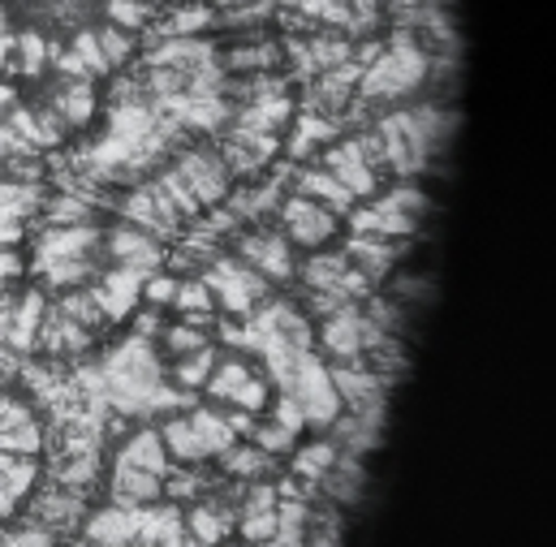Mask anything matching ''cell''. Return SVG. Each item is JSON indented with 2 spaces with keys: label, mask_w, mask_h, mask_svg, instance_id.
<instances>
[{
  "label": "cell",
  "mask_w": 556,
  "mask_h": 547,
  "mask_svg": "<svg viewBox=\"0 0 556 547\" xmlns=\"http://www.w3.org/2000/svg\"><path fill=\"white\" fill-rule=\"evenodd\" d=\"M427 74H431V56L418 48L410 30H397V35L384 43V52L363 69V78H358V100H367V104L402 100V96H410L415 87L427 82Z\"/></svg>",
  "instance_id": "6da1fadb"
},
{
  "label": "cell",
  "mask_w": 556,
  "mask_h": 547,
  "mask_svg": "<svg viewBox=\"0 0 556 547\" xmlns=\"http://www.w3.org/2000/svg\"><path fill=\"white\" fill-rule=\"evenodd\" d=\"M199 276H203V284L212 289L216 306L229 310V315H242V319H247L260 302L273 297V280H264L255 268H247L238 255H216Z\"/></svg>",
  "instance_id": "7a4b0ae2"
},
{
  "label": "cell",
  "mask_w": 556,
  "mask_h": 547,
  "mask_svg": "<svg viewBox=\"0 0 556 547\" xmlns=\"http://www.w3.org/2000/svg\"><path fill=\"white\" fill-rule=\"evenodd\" d=\"M173 173L186 181V190L199 199V207H216V203L229 199L233 173L225 168V160H220L216 147H181Z\"/></svg>",
  "instance_id": "3957f363"
},
{
  "label": "cell",
  "mask_w": 556,
  "mask_h": 547,
  "mask_svg": "<svg viewBox=\"0 0 556 547\" xmlns=\"http://www.w3.org/2000/svg\"><path fill=\"white\" fill-rule=\"evenodd\" d=\"M280 225H285V242L289 246H306V251L328 246L337 238V229H341L337 212H328L324 203L302 199V194L280 199Z\"/></svg>",
  "instance_id": "277c9868"
},
{
  "label": "cell",
  "mask_w": 556,
  "mask_h": 547,
  "mask_svg": "<svg viewBox=\"0 0 556 547\" xmlns=\"http://www.w3.org/2000/svg\"><path fill=\"white\" fill-rule=\"evenodd\" d=\"M48 259H104V229L96 220L87 225H48L39 238H35V264H48Z\"/></svg>",
  "instance_id": "5b68a950"
},
{
  "label": "cell",
  "mask_w": 556,
  "mask_h": 547,
  "mask_svg": "<svg viewBox=\"0 0 556 547\" xmlns=\"http://www.w3.org/2000/svg\"><path fill=\"white\" fill-rule=\"evenodd\" d=\"M225 168L233 177H255L260 168H268L280 151V135H268V130H238L229 126V138L216 147Z\"/></svg>",
  "instance_id": "8992f818"
},
{
  "label": "cell",
  "mask_w": 556,
  "mask_h": 547,
  "mask_svg": "<svg viewBox=\"0 0 556 547\" xmlns=\"http://www.w3.org/2000/svg\"><path fill=\"white\" fill-rule=\"evenodd\" d=\"M238 259L247 268L264 276V280H293L298 276V264H293V246L285 242V233H273V229H260V233H247L238 242Z\"/></svg>",
  "instance_id": "52a82bcc"
},
{
  "label": "cell",
  "mask_w": 556,
  "mask_h": 547,
  "mask_svg": "<svg viewBox=\"0 0 556 547\" xmlns=\"http://www.w3.org/2000/svg\"><path fill=\"white\" fill-rule=\"evenodd\" d=\"M363 306L358 302H345L341 310L324 315V328H319V341H324V354L332 362H350V358H363Z\"/></svg>",
  "instance_id": "ba28073f"
},
{
  "label": "cell",
  "mask_w": 556,
  "mask_h": 547,
  "mask_svg": "<svg viewBox=\"0 0 556 547\" xmlns=\"http://www.w3.org/2000/svg\"><path fill=\"white\" fill-rule=\"evenodd\" d=\"M39 526H48L52 535H65L83 522V492H70L61 483H48V487H35L30 492V513Z\"/></svg>",
  "instance_id": "9c48e42d"
},
{
  "label": "cell",
  "mask_w": 556,
  "mask_h": 547,
  "mask_svg": "<svg viewBox=\"0 0 556 547\" xmlns=\"http://www.w3.org/2000/svg\"><path fill=\"white\" fill-rule=\"evenodd\" d=\"M324 168H328V173H332V177H337L354 199H371V194H376V186H380V173L363 164V155H358V142H354V138H345V142L328 147V151H324Z\"/></svg>",
  "instance_id": "30bf717a"
},
{
  "label": "cell",
  "mask_w": 556,
  "mask_h": 547,
  "mask_svg": "<svg viewBox=\"0 0 556 547\" xmlns=\"http://www.w3.org/2000/svg\"><path fill=\"white\" fill-rule=\"evenodd\" d=\"M104 255H109L113 264H130V268H142V272H155V268L164 264L160 238L142 233L135 225H122V229L104 233Z\"/></svg>",
  "instance_id": "8fae6325"
},
{
  "label": "cell",
  "mask_w": 556,
  "mask_h": 547,
  "mask_svg": "<svg viewBox=\"0 0 556 547\" xmlns=\"http://www.w3.org/2000/svg\"><path fill=\"white\" fill-rule=\"evenodd\" d=\"M406 246H402V238H380V233H354L350 238V246H345V259H350V268L354 272H363L371 284L376 280H384L389 268L397 264V255H402Z\"/></svg>",
  "instance_id": "7c38bea8"
},
{
  "label": "cell",
  "mask_w": 556,
  "mask_h": 547,
  "mask_svg": "<svg viewBox=\"0 0 556 547\" xmlns=\"http://www.w3.org/2000/svg\"><path fill=\"white\" fill-rule=\"evenodd\" d=\"M160 496H164V479H160V474L117 461L113 487H109V500H113L117 509H147V505H160Z\"/></svg>",
  "instance_id": "4fadbf2b"
},
{
  "label": "cell",
  "mask_w": 556,
  "mask_h": 547,
  "mask_svg": "<svg viewBox=\"0 0 556 547\" xmlns=\"http://www.w3.org/2000/svg\"><path fill=\"white\" fill-rule=\"evenodd\" d=\"M39 345H43L48 354H56V358H65V354H87V349L96 345V332L83 328V323H74L65 310L48 306V310H43V323H39Z\"/></svg>",
  "instance_id": "5bb4252c"
},
{
  "label": "cell",
  "mask_w": 556,
  "mask_h": 547,
  "mask_svg": "<svg viewBox=\"0 0 556 547\" xmlns=\"http://www.w3.org/2000/svg\"><path fill=\"white\" fill-rule=\"evenodd\" d=\"M345 272H350L345 251H311V255H306V264L298 268V276H302V284H306V289L350 297V293H345ZM350 302H354V297H350Z\"/></svg>",
  "instance_id": "9a60e30c"
},
{
  "label": "cell",
  "mask_w": 556,
  "mask_h": 547,
  "mask_svg": "<svg viewBox=\"0 0 556 547\" xmlns=\"http://www.w3.org/2000/svg\"><path fill=\"white\" fill-rule=\"evenodd\" d=\"M43 310H48L43 293H35V289H30L26 297H17V306H13V315H9V328H4V341H9V349H13V354H30V349L39 345Z\"/></svg>",
  "instance_id": "2e32d148"
},
{
  "label": "cell",
  "mask_w": 556,
  "mask_h": 547,
  "mask_svg": "<svg viewBox=\"0 0 556 547\" xmlns=\"http://www.w3.org/2000/svg\"><path fill=\"white\" fill-rule=\"evenodd\" d=\"M363 483H367L363 457L341 453V448H337L332 466H328V470H324V479H319V487L328 492V500H332V505H354V500L363 496Z\"/></svg>",
  "instance_id": "e0dca14e"
},
{
  "label": "cell",
  "mask_w": 556,
  "mask_h": 547,
  "mask_svg": "<svg viewBox=\"0 0 556 547\" xmlns=\"http://www.w3.org/2000/svg\"><path fill=\"white\" fill-rule=\"evenodd\" d=\"M216 48L207 39H194V35H173V39H155L151 52H147V69L151 65H164V69H190L199 61H212Z\"/></svg>",
  "instance_id": "ac0fdd59"
},
{
  "label": "cell",
  "mask_w": 556,
  "mask_h": 547,
  "mask_svg": "<svg viewBox=\"0 0 556 547\" xmlns=\"http://www.w3.org/2000/svg\"><path fill=\"white\" fill-rule=\"evenodd\" d=\"M289 117H293V104H289V96L280 91V96H264V100L238 104L229 126H238V130H268V135H280V130L289 126Z\"/></svg>",
  "instance_id": "d6986e66"
},
{
  "label": "cell",
  "mask_w": 556,
  "mask_h": 547,
  "mask_svg": "<svg viewBox=\"0 0 556 547\" xmlns=\"http://www.w3.org/2000/svg\"><path fill=\"white\" fill-rule=\"evenodd\" d=\"M155 431H160V440H164L173 466H199V461H207V448H203V440H199L190 414H173V418H168L164 427H155Z\"/></svg>",
  "instance_id": "ffe728a7"
},
{
  "label": "cell",
  "mask_w": 556,
  "mask_h": 547,
  "mask_svg": "<svg viewBox=\"0 0 556 547\" xmlns=\"http://www.w3.org/2000/svg\"><path fill=\"white\" fill-rule=\"evenodd\" d=\"M122 216H126V225H135L142 233H151V238H173L181 225L177 220H168L160 207H155V199H151V190L147 186H135L126 199H122Z\"/></svg>",
  "instance_id": "44dd1931"
},
{
  "label": "cell",
  "mask_w": 556,
  "mask_h": 547,
  "mask_svg": "<svg viewBox=\"0 0 556 547\" xmlns=\"http://www.w3.org/2000/svg\"><path fill=\"white\" fill-rule=\"evenodd\" d=\"M293 186H298V194L302 199H315V203H324L328 212H350L358 199L328 173V168H302L298 177H293Z\"/></svg>",
  "instance_id": "7402d4cb"
},
{
  "label": "cell",
  "mask_w": 556,
  "mask_h": 547,
  "mask_svg": "<svg viewBox=\"0 0 556 547\" xmlns=\"http://www.w3.org/2000/svg\"><path fill=\"white\" fill-rule=\"evenodd\" d=\"M117 461L122 466H139V470H151V474H168V448H164V440H160V431L155 427H142L135 431L126 444H122V453H117Z\"/></svg>",
  "instance_id": "603a6c76"
},
{
  "label": "cell",
  "mask_w": 556,
  "mask_h": 547,
  "mask_svg": "<svg viewBox=\"0 0 556 547\" xmlns=\"http://www.w3.org/2000/svg\"><path fill=\"white\" fill-rule=\"evenodd\" d=\"M70 130H78V126H87L91 117H96V87H91V78H78V82H61V91L52 96V104H48Z\"/></svg>",
  "instance_id": "cb8c5ba5"
},
{
  "label": "cell",
  "mask_w": 556,
  "mask_h": 547,
  "mask_svg": "<svg viewBox=\"0 0 556 547\" xmlns=\"http://www.w3.org/2000/svg\"><path fill=\"white\" fill-rule=\"evenodd\" d=\"M280 43L273 39H251V43H242V48H229L225 56H220V69L225 74H273L280 65Z\"/></svg>",
  "instance_id": "d4e9b609"
},
{
  "label": "cell",
  "mask_w": 556,
  "mask_h": 547,
  "mask_svg": "<svg viewBox=\"0 0 556 547\" xmlns=\"http://www.w3.org/2000/svg\"><path fill=\"white\" fill-rule=\"evenodd\" d=\"M220 466L238 483H260V479H273L277 457H268L260 444H233L229 453H220Z\"/></svg>",
  "instance_id": "484cf974"
},
{
  "label": "cell",
  "mask_w": 556,
  "mask_h": 547,
  "mask_svg": "<svg viewBox=\"0 0 556 547\" xmlns=\"http://www.w3.org/2000/svg\"><path fill=\"white\" fill-rule=\"evenodd\" d=\"M56 310H65L74 323H83V328H91L96 336L109 328V315H104V306H100V297H96V289H65L61 293V302H56Z\"/></svg>",
  "instance_id": "4316f807"
},
{
  "label": "cell",
  "mask_w": 556,
  "mask_h": 547,
  "mask_svg": "<svg viewBox=\"0 0 556 547\" xmlns=\"http://www.w3.org/2000/svg\"><path fill=\"white\" fill-rule=\"evenodd\" d=\"M251 376H255V371L247 367V358L229 354V358H216V367H212V376H207V384H203V389H207V397H212V402H225V406H229V402H233V393H238Z\"/></svg>",
  "instance_id": "83f0119b"
},
{
  "label": "cell",
  "mask_w": 556,
  "mask_h": 547,
  "mask_svg": "<svg viewBox=\"0 0 556 547\" xmlns=\"http://www.w3.org/2000/svg\"><path fill=\"white\" fill-rule=\"evenodd\" d=\"M35 272L43 276V284L48 289H78V284H87V280H96L100 276V264L96 259H48V264H35Z\"/></svg>",
  "instance_id": "f1b7e54d"
},
{
  "label": "cell",
  "mask_w": 556,
  "mask_h": 547,
  "mask_svg": "<svg viewBox=\"0 0 556 547\" xmlns=\"http://www.w3.org/2000/svg\"><path fill=\"white\" fill-rule=\"evenodd\" d=\"M216 358H220V354H216L212 345L181 354V358H177V367H173V380H177V389H181V393H199V389L207 384V376H212Z\"/></svg>",
  "instance_id": "f546056e"
},
{
  "label": "cell",
  "mask_w": 556,
  "mask_h": 547,
  "mask_svg": "<svg viewBox=\"0 0 556 547\" xmlns=\"http://www.w3.org/2000/svg\"><path fill=\"white\" fill-rule=\"evenodd\" d=\"M190 422H194V431H199L207 457H220V453H229V448L238 444V435L229 431V422L220 418V410H190Z\"/></svg>",
  "instance_id": "4dcf8cb0"
},
{
  "label": "cell",
  "mask_w": 556,
  "mask_h": 547,
  "mask_svg": "<svg viewBox=\"0 0 556 547\" xmlns=\"http://www.w3.org/2000/svg\"><path fill=\"white\" fill-rule=\"evenodd\" d=\"M212 22H216V4L194 0V4H181V9H173V13L164 17L160 39H173V35H199V30L212 26Z\"/></svg>",
  "instance_id": "1f68e13d"
},
{
  "label": "cell",
  "mask_w": 556,
  "mask_h": 547,
  "mask_svg": "<svg viewBox=\"0 0 556 547\" xmlns=\"http://www.w3.org/2000/svg\"><path fill=\"white\" fill-rule=\"evenodd\" d=\"M306 52H311L315 69L324 74V69H337V65H345V61L354 56V39L324 30V35H315V39H306Z\"/></svg>",
  "instance_id": "d6a6232c"
},
{
  "label": "cell",
  "mask_w": 556,
  "mask_h": 547,
  "mask_svg": "<svg viewBox=\"0 0 556 547\" xmlns=\"http://www.w3.org/2000/svg\"><path fill=\"white\" fill-rule=\"evenodd\" d=\"M43 220H48V225H87V220H96V203L65 190L61 199L43 203Z\"/></svg>",
  "instance_id": "836d02e7"
},
{
  "label": "cell",
  "mask_w": 556,
  "mask_h": 547,
  "mask_svg": "<svg viewBox=\"0 0 556 547\" xmlns=\"http://www.w3.org/2000/svg\"><path fill=\"white\" fill-rule=\"evenodd\" d=\"M160 345H164L173 358H181V354L203 349V345H212V341H207V328H194V323H168V328H160Z\"/></svg>",
  "instance_id": "e575fe53"
},
{
  "label": "cell",
  "mask_w": 556,
  "mask_h": 547,
  "mask_svg": "<svg viewBox=\"0 0 556 547\" xmlns=\"http://www.w3.org/2000/svg\"><path fill=\"white\" fill-rule=\"evenodd\" d=\"M332 457H337V444L319 440V444H311V448H302V453L293 457V474H298V479H306V483H319V479H324V470L332 466Z\"/></svg>",
  "instance_id": "d590c367"
},
{
  "label": "cell",
  "mask_w": 556,
  "mask_h": 547,
  "mask_svg": "<svg viewBox=\"0 0 556 547\" xmlns=\"http://www.w3.org/2000/svg\"><path fill=\"white\" fill-rule=\"evenodd\" d=\"M61 535H52L48 526H39L35 518H22L17 526H4L0 531V547H56Z\"/></svg>",
  "instance_id": "8d00e7d4"
},
{
  "label": "cell",
  "mask_w": 556,
  "mask_h": 547,
  "mask_svg": "<svg viewBox=\"0 0 556 547\" xmlns=\"http://www.w3.org/2000/svg\"><path fill=\"white\" fill-rule=\"evenodd\" d=\"M96 39H100V52H104V61H109V69H117V65H126L130 56H135V35L130 30H122V26H100L96 30Z\"/></svg>",
  "instance_id": "74e56055"
},
{
  "label": "cell",
  "mask_w": 556,
  "mask_h": 547,
  "mask_svg": "<svg viewBox=\"0 0 556 547\" xmlns=\"http://www.w3.org/2000/svg\"><path fill=\"white\" fill-rule=\"evenodd\" d=\"M13 48H17V69H22L26 78H39L43 65H48V39L35 35V30H26V35L13 39Z\"/></svg>",
  "instance_id": "f35d334b"
},
{
  "label": "cell",
  "mask_w": 556,
  "mask_h": 547,
  "mask_svg": "<svg viewBox=\"0 0 556 547\" xmlns=\"http://www.w3.org/2000/svg\"><path fill=\"white\" fill-rule=\"evenodd\" d=\"M104 13H109V22H113V26H122V30H130V35H135V30H142V26L151 22V13H155V9H151L147 0H109V4H104Z\"/></svg>",
  "instance_id": "ab89813d"
},
{
  "label": "cell",
  "mask_w": 556,
  "mask_h": 547,
  "mask_svg": "<svg viewBox=\"0 0 556 547\" xmlns=\"http://www.w3.org/2000/svg\"><path fill=\"white\" fill-rule=\"evenodd\" d=\"M35 113V147L39 151H52V147H61L65 142V135H70V126L43 104V109H30Z\"/></svg>",
  "instance_id": "60d3db41"
},
{
  "label": "cell",
  "mask_w": 556,
  "mask_h": 547,
  "mask_svg": "<svg viewBox=\"0 0 556 547\" xmlns=\"http://www.w3.org/2000/svg\"><path fill=\"white\" fill-rule=\"evenodd\" d=\"M293 440H298V435H293V431H285L280 422H273V418H268V422H255V431H251V444H260L268 457L289 453V448H293Z\"/></svg>",
  "instance_id": "b9f144b4"
},
{
  "label": "cell",
  "mask_w": 556,
  "mask_h": 547,
  "mask_svg": "<svg viewBox=\"0 0 556 547\" xmlns=\"http://www.w3.org/2000/svg\"><path fill=\"white\" fill-rule=\"evenodd\" d=\"M268 402H273V384H268L264 376H251V380H247V384L233 393V402H229V406H233V410L260 414Z\"/></svg>",
  "instance_id": "7bdbcfd3"
},
{
  "label": "cell",
  "mask_w": 556,
  "mask_h": 547,
  "mask_svg": "<svg viewBox=\"0 0 556 547\" xmlns=\"http://www.w3.org/2000/svg\"><path fill=\"white\" fill-rule=\"evenodd\" d=\"M74 56L87 65V74H91V78H96V74H113V69H109V61H104V52H100L96 30H78V39H74Z\"/></svg>",
  "instance_id": "ee69618b"
},
{
  "label": "cell",
  "mask_w": 556,
  "mask_h": 547,
  "mask_svg": "<svg viewBox=\"0 0 556 547\" xmlns=\"http://www.w3.org/2000/svg\"><path fill=\"white\" fill-rule=\"evenodd\" d=\"M332 135H337V126H332V122H324V117H311V113H306V122L298 126V135H293V147H289V151H293V155H306L319 138H332Z\"/></svg>",
  "instance_id": "f6af8a7d"
},
{
  "label": "cell",
  "mask_w": 556,
  "mask_h": 547,
  "mask_svg": "<svg viewBox=\"0 0 556 547\" xmlns=\"http://www.w3.org/2000/svg\"><path fill=\"white\" fill-rule=\"evenodd\" d=\"M273 422H280L285 431H306V414H302V402L293 393H280L277 397V410H273Z\"/></svg>",
  "instance_id": "bcb514c9"
},
{
  "label": "cell",
  "mask_w": 556,
  "mask_h": 547,
  "mask_svg": "<svg viewBox=\"0 0 556 547\" xmlns=\"http://www.w3.org/2000/svg\"><path fill=\"white\" fill-rule=\"evenodd\" d=\"M173 293H177V276L151 272L147 280H142V297H147L151 306H164V302H173Z\"/></svg>",
  "instance_id": "7dc6e473"
},
{
  "label": "cell",
  "mask_w": 556,
  "mask_h": 547,
  "mask_svg": "<svg viewBox=\"0 0 556 547\" xmlns=\"http://www.w3.org/2000/svg\"><path fill=\"white\" fill-rule=\"evenodd\" d=\"M13 276H22V259H17L13 246H4V251H0V289H4Z\"/></svg>",
  "instance_id": "c3c4849f"
},
{
  "label": "cell",
  "mask_w": 556,
  "mask_h": 547,
  "mask_svg": "<svg viewBox=\"0 0 556 547\" xmlns=\"http://www.w3.org/2000/svg\"><path fill=\"white\" fill-rule=\"evenodd\" d=\"M13 306H17V297L0 289V341H4V328H9V315H13Z\"/></svg>",
  "instance_id": "681fc988"
},
{
  "label": "cell",
  "mask_w": 556,
  "mask_h": 547,
  "mask_svg": "<svg viewBox=\"0 0 556 547\" xmlns=\"http://www.w3.org/2000/svg\"><path fill=\"white\" fill-rule=\"evenodd\" d=\"M9 52H13V39L0 35V69H9Z\"/></svg>",
  "instance_id": "f907efd6"
},
{
  "label": "cell",
  "mask_w": 556,
  "mask_h": 547,
  "mask_svg": "<svg viewBox=\"0 0 556 547\" xmlns=\"http://www.w3.org/2000/svg\"><path fill=\"white\" fill-rule=\"evenodd\" d=\"M216 4H220V9H225V13H233V9H242V4H247V0H216Z\"/></svg>",
  "instance_id": "816d5d0a"
},
{
  "label": "cell",
  "mask_w": 556,
  "mask_h": 547,
  "mask_svg": "<svg viewBox=\"0 0 556 547\" xmlns=\"http://www.w3.org/2000/svg\"><path fill=\"white\" fill-rule=\"evenodd\" d=\"M0 35H9V13H4V4H0Z\"/></svg>",
  "instance_id": "f5cc1de1"
},
{
  "label": "cell",
  "mask_w": 556,
  "mask_h": 547,
  "mask_svg": "<svg viewBox=\"0 0 556 547\" xmlns=\"http://www.w3.org/2000/svg\"><path fill=\"white\" fill-rule=\"evenodd\" d=\"M273 4H289V9H293V4H298V0H273Z\"/></svg>",
  "instance_id": "db71d44e"
},
{
  "label": "cell",
  "mask_w": 556,
  "mask_h": 547,
  "mask_svg": "<svg viewBox=\"0 0 556 547\" xmlns=\"http://www.w3.org/2000/svg\"><path fill=\"white\" fill-rule=\"evenodd\" d=\"M0 526H4V522H0Z\"/></svg>",
  "instance_id": "11a10c76"
}]
</instances>
